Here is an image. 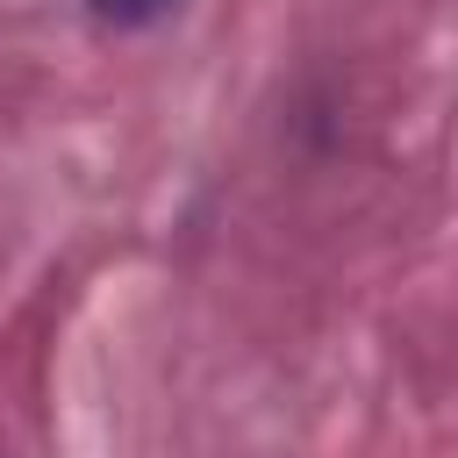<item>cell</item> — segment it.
Here are the masks:
<instances>
[{
  "mask_svg": "<svg viewBox=\"0 0 458 458\" xmlns=\"http://www.w3.org/2000/svg\"><path fill=\"white\" fill-rule=\"evenodd\" d=\"M179 0H93V14L100 21H122V29H136V21H157V14H172Z\"/></svg>",
  "mask_w": 458,
  "mask_h": 458,
  "instance_id": "cell-1",
  "label": "cell"
}]
</instances>
